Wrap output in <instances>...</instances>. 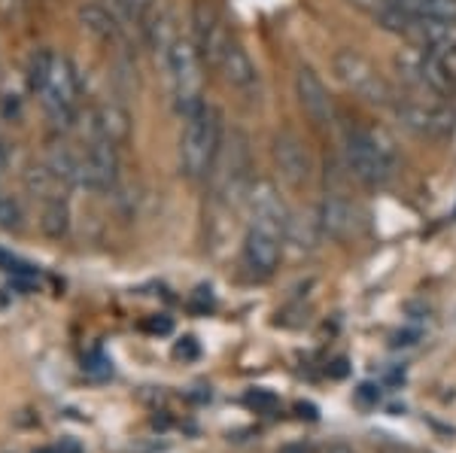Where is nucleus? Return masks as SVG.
Masks as SVG:
<instances>
[{
    "label": "nucleus",
    "mask_w": 456,
    "mask_h": 453,
    "mask_svg": "<svg viewBox=\"0 0 456 453\" xmlns=\"http://www.w3.org/2000/svg\"><path fill=\"white\" fill-rule=\"evenodd\" d=\"M225 143V125L219 107L204 101L195 113L183 116V134H180V171L183 177L204 182L213 177L219 162V152Z\"/></svg>",
    "instance_id": "obj_1"
},
{
    "label": "nucleus",
    "mask_w": 456,
    "mask_h": 453,
    "mask_svg": "<svg viewBox=\"0 0 456 453\" xmlns=\"http://www.w3.org/2000/svg\"><path fill=\"white\" fill-rule=\"evenodd\" d=\"M344 158H347V171L362 186L380 189L393 180L399 152H395L393 137L384 128H347Z\"/></svg>",
    "instance_id": "obj_2"
},
{
    "label": "nucleus",
    "mask_w": 456,
    "mask_h": 453,
    "mask_svg": "<svg viewBox=\"0 0 456 453\" xmlns=\"http://www.w3.org/2000/svg\"><path fill=\"white\" fill-rule=\"evenodd\" d=\"M332 73L335 79L347 92L356 94L359 101L371 107H393L395 104V89L387 83V77L371 64V58H365L359 49L341 46L332 55Z\"/></svg>",
    "instance_id": "obj_3"
},
{
    "label": "nucleus",
    "mask_w": 456,
    "mask_h": 453,
    "mask_svg": "<svg viewBox=\"0 0 456 453\" xmlns=\"http://www.w3.org/2000/svg\"><path fill=\"white\" fill-rule=\"evenodd\" d=\"M167 73H171L174 107L180 116L195 113L204 104V58L192 43V36H180L165 58Z\"/></svg>",
    "instance_id": "obj_4"
},
{
    "label": "nucleus",
    "mask_w": 456,
    "mask_h": 453,
    "mask_svg": "<svg viewBox=\"0 0 456 453\" xmlns=\"http://www.w3.org/2000/svg\"><path fill=\"white\" fill-rule=\"evenodd\" d=\"M404 131L420 141H447L456 131V113L441 98H420V94H399L389 107Z\"/></svg>",
    "instance_id": "obj_5"
},
{
    "label": "nucleus",
    "mask_w": 456,
    "mask_h": 453,
    "mask_svg": "<svg viewBox=\"0 0 456 453\" xmlns=\"http://www.w3.org/2000/svg\"><path fill=\"white\" fill-rule=\"evenodd\" d=\"M79 92H83V83H79L77 64H73L68 55H55L46 89L37 94V98H40V104L46 107V113L53 116L58 125H68L73 119L77 104H79Z\"/></svg>",
    "instance_id": "obj_6"
},
{
    "label": "nucleus",
    "mask_w": 456,
    "mask_h": 453,
    "mask_svg": "<svg viewBox=\"0 0 456 453\" xmlns=\"http://www.w3.org/2000/svg\"><path fill=\"white\" fill-rule=\"evenodd\" d=\"M192 43L201 53L204 64L216 70L225 46L232 43V34H228L223 12L216 10L213 0H192Z\"/></svg>",
    "instance_id": "obj_7"
},
{
    "label": "nucleus",
    "mask_w": 456,
    "mask_h": 453,
    "mask_svg": "<svg viewBox=\"0 0 456 453\" xmlns=\"http://www.w3.org/2000/svg\"><path fill=\"white\" fill-rule=\"evenodd\" d=\"M119 146L94 137L92 143L79 152V182L77 186L88 189V192H110L119 180Z\"/></svg>",
    "instance_id": "obj_8"
},
{
    "label": "nucleus",
    "mask_w": 456,
    "mask_h": 453,
    "mask_svg": "<svg viewBox=\"0 0 456 453\" xmlns=\"http://www.w3.org/2000/svg\"><path fill=\"white\" fill-rule=\"evenodd\" d=\"M271 156H274V167L281 171V177L289 182V186H307L314 177V156L307 150L305 137L298 131H277L274 141H271Z\"/></svg>",
    "instance_id": "obj_9"
},
{
    "label": "nucleus",
    "mask_w": 456,
    "mask_h": 453,
    "mask_svg": "<svg viewBox=\"0 0 456 453\" xmlns=\"http://www.w3.org/2000/svg\"><path fill=\"white\" fill-rule=\"evenodd\" d=\"M292 85H296V98H298V107L301 113L307 116L314 128H329L335 119V104L329 98V89L326 83L320 79L311 64H298L296 68V77H292Z\"/></svg>",
    "instance_id": "obj_10"
},
{
    "label": "nucleus",
    "mask_w": 456,
    "mask_h": 453,
    "mask_svg": "<svg viewBox=\"0 0 456 453\" xmlns=\"http://www.w3.org/2000/svg\"><path fill=\"white\" fill-rule=\"evenodd\" d=\"M283 255V238L277 231L259 229V225H249L244 247H240V262H244L247 274L256 280H265L277 271Z\"/></svg>",
    "instance_id": "obj_11"
},
{
    "label": "nucleus",
    "mask_w": 456,
    "mask_h": 453,
    "mask_svg": "<svg viewBox=\"0 0 456 453\" xmlns=\"http://www.w3.org/2000/svg\"><path fill=\"white\" fill-rule=\"evenodd\" d=\"M247 201H249V214H253V225L268 229V231H277L281 238L289 231V225H292L289 207L283 204L274 182H268V180L253 182L249 192H247Z\"/></svg>",
    "instance_id": "obj_12"
},
{
    "label": "nucleus",
    "mask_w": 456,
    "mask_h": 453,
    "mask_svg": "<svg viewBox=\"0 0 456 453\" xmlns=\"http://www.w3.org/2000/svg\"><path fill=\"white\" fill-rule=\"evenodd\" d=\"M216 70L223 73L228 89H234L238 94H256V92H259V70H256L253 58H249V53L240 46L238 40H234V36H232V43L225 46L223 61H219Z\"/></svg>",
    "instance_id": "obj_13"
},
{
    "label": "nucleus",
    "mask_w": 456,
    "mask_h": 453,
    "mask_svg": "<svg viewBox=\"0 0 456 453\" xmlns=\"http://www.w3.org/2000/svg\"><path fill=\"white\" fill-rule=\"evenodd\" d=\"M320 229L332 240H350L359 229V214L341 192H329L320 207Z\"/></svg>",
    "instance_id": "obj_14"
},
{
    "label": "nucleus",
    "mask_w": 456,
    "mask_h": 453,
    "mask_svg": "<svg viewBox=\"0 0 456 453\" xmlns=\"http://www.w3.org/2000/svg\"><path fill=\"white\" fill-rule=\"evenodd\" d=\"M143 36H146V43H150L152 53H156V55L161 53V58H167L171 46L180 40V34H176V12H174V6L167 4V0H159V4L146 12Z\"/></svg>",
    "instance_id": "obj_15"
},
{
    "label": "nucleus",
    "mask_w": 456,
    "mask_h": 453,
    "mask_svg": "<svg viewBox=\"0 0 456 453\" xmlns=\"http://www.w3.org/2000/svg\"><path fill=\"white\" fill-rule=\"evenodd\" d=\"M426 83L438 98L456 94V49H426Z\"/></svg>",
    "instance_id": "obj_16"
},
{
    "label": "nucleus",
    "mask_w": 456,
    "mask_h": 453,
    "mask_svg": "<svg viewBox=\"0 0 456 453\" xmlns=\"http://www.w3.org/2000/svg\"><path fill=\"white\" fill-rule=\"evenodd\" d=\"M94 137H104V141L122 146L131 137V113L122 104H101L94 109Z\"/></svg>",
    "instance_id": "obj_17"
},
{
    "label": "nucleus",
    "mask_w": 456,
    "mask_h": 453,
    "mask_svg": "<svg viewBox=\"0 0 456 453\" xmlns=\"http://www.w3.org/2000/svg\"><path fill=\"white\" fill-rule=\"evenodd\" d=\"M408 43H414L420 49H456V21L420 16Z\"/></svg>",
    "instance_id": "obj_18"
},
{
    "label": "nucleus",
    "mask_w": 456,
    "mask_h": 453,
    "mask_svg": "<svg viewBox=\"0 0 456 453\" xmlns=\"http://www.w3.org/2000/svg\"><path fill=\"white\" fill-rule=\"evenodd\" d=\"M79 21H83V28L94 36V40H101V43L119 40V21H116V16L107 10V6H101V4L79 6Z\"/></svg>",
    "instance_id": "obj_19"
},
{
    "label": "nucleus",
    "mask_w": 456,
    "mask_h": 453,
    "mask_svg": "<svg viewBox=\"0 0 456 453\" xmlns=\"http://www.w3.org/2000/svg\"><path fill=\"white\" fill-rule=\"evenodd\" d=\"M40 229L46 238L61 240L70 231V204L61 195H49L40 210Z\"/></svg>",
    "instance_id": "obj_20"
},
{
    "label": "nucleus",
    "mask_w": 456,
    "mask_h": 453,
    "mask_svg": "<svg viewBox=\"0 0 456 453\" xmlns=\"http://www.w3.org/2000/svg\"><path fill=\"white\" fill-rule=\"evenodd\" d=\"M53 64H55V53L53 49H40L28 58V70H25V79H28V89L34 94H40L46 89L49 83V73H53Z\"/></svg>",
    "instance_id": "obj_21"
},
{
    "label": "nucleus",
    "mask_w": 456,
    "mask_h": 453,
    "mask_svg": "<svg viewBox=\"0 0 456 453\" xmlns=\"http://www.w3.org/2000/svg\"><path fill=\"white\" fill-rule=\"evenodd\" d=\"M420 16L426 19H441V21H456V0H423Z\"/></svg>",
    "instance_id": "obj_22"
},
{
    "label": "nucleus",
    "mask_w": 456,
    "mask_h": 453,
    "mask_svg": "<svg viewBox=\"0 0 456 453\" xmlns=\"http://www.w3.org/2000/svg\"><path fill=\"white\" fill-rule=\"evenodd\" d=\"M113 4H116V10H119V16L125 21H143L146 12H150L159 0H113Z\"/></svg>",
    "instance_id": "obj_23"
},
{
    "label": "nucleus",
    "mask_w": 456,
    "mask_h": 453,
    "mask_svg": "<svg viewBox=\"0 0 456 453\" xmlns=\"http://www.w3.org/2000/svg\"><path fill=\"white\" fill-rule=\"evenodd\" d=\"M0 229L6 231L21 229V207L12 198H4V195H0Z\"/></svg>",
    "instance_id": "obj_24"
},
{
    "label": "nucleus",
    "mask_w": 456,
    "mask_h": 453,
    "mask_svg": "<svg viewBox=\"0 0 456 453\" xmlns=\"http://www.w3.org/2000/svg\"><path fill=\"white\" fill-rule=\"evenodd\" d=\"M347 4L353 6V10H359V12H365L369 19H378L380 12L387 10L393 0H347Z\"/></svg>",
    "instance_id": "obj_25"
},
{
    "label": "nucleus",
    "mask_w": 456,
    "mask_h": 453,
    "mask_svg": "<svg viewBox=\"0 0 456 453\" xmlns=\"http://www.w3.org/2000/svg\"><path fill=\"white\" fill-rule=\"evenodd\" d=\"M37 453H83V450H79V444H77V441L64 438V441L53 444V448H43V450H37Z\"/></svg>",
    "instance_id": "obj_26"
},
{
    "label": "nucleus",
    "mask_w": 456,
    "mask_h": 453,
    "mask_svg": "<svg viewBox=\"0 0 456 453\" xmlns=\"http://www.w3.org/2000/svg\"><path fill=\"white\" fill-rule=\"evenodd\" d=\"M326 453H356L350 448V444H332V448H329Z\"/></svg>",
    "instance_id": "obj_27"
},
{
    "label": "nucleus",
    "mask_w": 456,
    "mask_h": 453,
    "mask_svg": "<svg viewBox=\"0 0 456 453\" xmlns=\"http://www.w3.org/2000/svg\"><path fill=\"white\" fill-rule=\"evenodd\" d=\"M6 156H10V150H6V141L0 137V171H4V165H6Z\"/></svg>",
    "instance_id": "obj_28"
},
{
    "label": "nucleus",
    "mask_w": 456,
    "mask_h": 453,
    "mask_svg": "<svg viewBox=\"0 0 456 453\" xmlns=\"http://www.w3.org/2000/svg\"><path fill=\"white\" fill-rule=\"evenodd\" d=\"M395 4H402V6H408V10H420V4H423V0H395Z\"/></svg>",
    "instance_id": "obj_29"
}]
</instances>
